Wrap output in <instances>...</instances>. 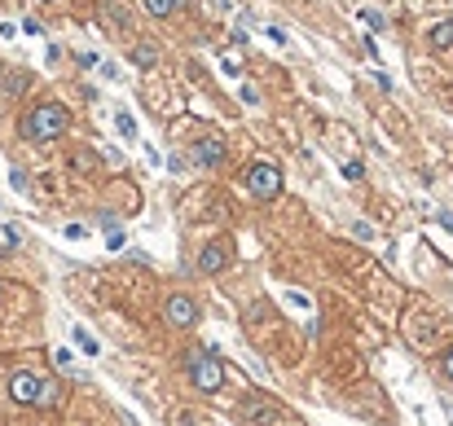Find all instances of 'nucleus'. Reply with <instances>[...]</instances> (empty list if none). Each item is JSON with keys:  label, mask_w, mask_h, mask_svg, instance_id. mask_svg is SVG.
Returning a JSON list of instances; mask_svg holds the SVG:
<instances>
[{"label": "nucleus", "mask_w": 453, "mask_h": 426, "mask_svg": "<svg viewBox=\"0 0 453 426\" xmlns=\"http://www.w3.org/2000/svg\"><path fill=\"white\" fill-rule=\"evenodd\" d=\"M115 128H119V136H128V141L137 136V119H133L128 110H119V114H115Z\"/></svg>", "instance_id": "15"}, {"label": "nucleus", "mask_w": 453, "mask_h": 426, "mask_svg": "<svg viewBox=\"0 0 453 426\" xmlns=\"http://www.w3.org/2000/svg\"><path fill=\"white\" fill-rule=\"evenodd\" d=\"M352 233H356V238H361V242H369V238H374V229H369L365 220H356V224H352Z\"/></svg>", "instance_id": "21"}, {"label": "nucleus", "mask_w": 453, "mask_h": 426, "mask_svg": "<svg viewBox=\"0 0 453 426\" xmlns=\"http://www.w3.org/2000/svg\"><path fill=\"white\" fill-rule=\"evenodd\" d=\"M133 62L141 70H154L159 66V49H154V44H133Z\"/></svg>", "instance_id": "12"}, {"label": "nucleus", "mask_w": 453, "mask_h": 426, "mask_svg": "<svg viewBox=\"0 0 453 426\" xmlns=\"http://www.w3.org/2000/svg\"><path fill=\"white\" fill-rule=\"evenodd\" d=\"M53 361L62 365V369H70V365H75V361H70V352H66V347H57V352H53Z\"/></svg>", "instance_id": "24"}, {"label": "nucleus", "mask_w": 453, "mask_h": 426, "mask_svg": "<svg viewBox=\"0 0 453 426\" xmlns=\"http://www.w3.org/2000/svg\"><path fill=\"white\" fill-rule=\"evenodd\" d=\"M405 334L418 343V347H436V343L449 334V325L440 321V316H432V312H414L409 321H405Z\"/></svg>", "instance_id": "4"}, {"label": "nucleus", "mask_w": 453, "mask_h": 426, "mask_svg": "<svg viewBox=\"0 0 453 426\" xmlns=\"http://www.w3.org/2000/svg\"><path fill=\"white\" fill-rule=\"evenodd\" d=\"M0 238H5V246H18L22 238H18V229H14V224H5V233H0Z\"/></svg>", "instance_id": "23"}, {"label": "nucleus", "mask_w": 453, "mask_h": 426, "mask_svg": "<svg viewBox=\"0 0 453 426\" xmlns=\"http://www.w3.org/2000/svg\"><path fill=\"white\" fill-rule=\"evenodd\" d=\"M163 316H168V325L189 329V325L198 321V303L189 299V294H168V303H163Z\"/></svg>", "instance_id": "5"}, {"label": "nucleus", "mask_w": 453, "mask_h": 426, "mask_svg": "<svg viewBox=\"0 0 453 426\" xmlns=\"http://www.w3.org/2000/svg\"><path fill=\"white\" fill-rule=\"evenodd\" d=\"M106 18H110V22H115L119 31H128V27H133V22H128V14H124V9L115 5V0H106Z\"/></svg>", "instance_id": "16"}, {"label": "nucleus", "mask_w": 453, "mask_h": 426, "mask_svg": "<svg viewBox=\"0 0 453 426\" xmlns=\"http://www.w3.org/2000/svg\"><path fill=\"white\" fill-rule=\"evenodd\" d=\"M361 22L374 27V31H383V14H374V9H361Z\"/></svg>", "instance_id": "18"}, {"label": "nucleus", "mask_w": 453, "mask_h": 426, "mask_svg": "<svg viewBox=\"0 0 453 426\" xmlns=\"http://www.w3.org/2000/svg\"><path fill=\"white\" fill-rule=\"evenodd\" d=\"M189 154H194L198 168H220V163H224V141L207 132V136H198V141H194V150H189Z\"/></svg>", "instance_id": "7"}, {"label": "nucleus", "mask_w": 453, "mask_h": 426, "mask_svg": "<svg viewBox=\"0 0 453 426\" xmlns=\"http://www.w3.org/2000/svg\"><path fill=\"white\" fill-rule=\"evenodd\" d=\"M445 374L453 378V347H449V361H445Z\"/></svg>", "instance_id": "29"}, {"label": "nucleus", "mask_w": 453, "mask_h": 426, "mask_svg": "<svg viewBox=\"0 0 453 426\" xmlns=\"http://www.w3.org/2000/svg\"><path fill=\"white\" fill-rule=\"evenodd\" d=\"M286 303H291V307H313V303H308V299H304V294H295V290H291V294H286Z\"/></svg>", "instance_id": "27"}, {"label": "nucleus", "mask_w": 453, "mask_h": 426, "mask_svg": "<svg viewBox=\"0 0 453 426\" xmlns=\"http://www.w3.org/2000/svg\"><path fill=\"white\" fill-rule=\"evenodd\" d=\"M247 189L260 198V203H273V198L282 194V172H278V163H251L247 168Z\"/></svg>", "instance_id": "3"}, {"label": "nucleus", "mask_w": 453, "mask_h": 426, "mask_svg": "<svg viewBox=\"0 0 453 426\" xmlns=\"http://www.w3.org/2000/svg\"><path fill=\"white\" fill-rule=\"evenodd\" d=\"M9 185H14L18 194H22V189H27V176H22V172H9Z\"/></svg>", "instance_id": "25"}, {"label": "nucleus", "mask_w": 453, "mask_h": 426, "mask_svg": "<svg viewBox=\"0 0 453 426\" xmlns=\"http://www.w3.org/2000/svg\"><path fill=\"white\" fill-rule=\"evenodd\" d=\"M22 31H27V35H40L44 27H40V22H35V18H22Z\"/></svg>", "instance_id": "26"}, {"label": "nucleus", "mask_w": 453, "mask_h": 426, "mask_svg": "<svg viewBox=\"0 0 453 426\" xmlns=\"http://www.w3.org/2000/svg\"><path fill=\"white\" fill-rule=\"evenodd\" d=\"M440 224H445V229L453 233V216H449V211H440Z\"/></svg>", "instance_id": "28"}, {"label": "nucleus", "mask_w": 453, "mask_h": 426, "mask_svg": "<svg viewBox=\"0 0 453 426\" xmlns=\"http://www.w3.org/2000/svg\"><path fill=\"white\" fill-rule=\"evenodd\" d=\"M185 369H189V378H194L198 392H220L224 369H220V361H216V352H211V347H194L185 356Z\"/></svg>", "instance_id": "2"}, {"label": "nucleus", "mask_w": 453, "mask_h": 426, "mask_svg": "<svg viewBox=\"0 0 453 426\" xmlns=\"http://www.w3.org/2000/svg\"><path fill=\"white\" fill-rule=\"evenodd\" d=\"M70 128V114H66V105H57V101H44V105H35V110L22 119V136L27 141H57Z\"/></svg>", "instance_id": "1"}, {"label": "nucleus", "mask_w": 453, "mask_h": 426, "mask_svg": "<svg viewBox=\"0 0 453 426\" xmlns=\"http://www.w3.org/2000/svg\"><path fill=\"white\" fill-rule=\"evenodd\" d=\"M343 176H348V181H361V176H365V168H361V159H352V163H343Z\"/></svg>", "instance_id": "19"}, {"label": "nucleus", "mask_w": 453, "mask_h": 426, "mask_svg": "<svg viewBox=\"0 0 453 426\" xmlns=\"http://www.w3.org/2000/svg\"><path fill=\"white\" fill-rule=\"evenodd\" d=\"M278 405H264V400H247V422L251 426H273L278 422Z\"/></svg>", "instance_id": "9"}, {"label": "nucleus", "mask_w": 453, "mask_h": 426, "mask_svg": "<svg viewBox=\"0 0 453 426\" xmlns=\"http://www.w3.org/2000/svg\"><path fill=\"white\" fill-rule=\"evenodd\" d=\"M0 79H5V62H0Z\"/></svg>", "instance_id": "30"}, {"label": "nucleus", "mask_w": 453, "mask_h": 426, "mask_svg": "<svg viewBox=\"0 0 453 426\" xmlns=\"http://www.w3.org/2000/svg\"><path fill=\"white\" fill-rule=\"evenodd\" d=\"M224 264H229V251H224L220 242H207V246H202V255H198V273H220Z\"/></svg>", "instance_id": "8"}, {"label": "nucleus", "mask_w": 453, "mask_h": 426, "mask_svg": "<svg viewBox=\"0 0 453 426\" xmlns=\"http://www.w3.org/2000/svg\"><path fill=\"white\" fill-rule=\"evenodd\" d=\"M40 387H44V378L31 374V369L9 374V396H14L18 405H35V400H40Z\"/></svg>", "instance_id": "6"}, {"label": "nucleus", "mask_w": 453, "mask_h": 426, "mask_svg": "<svg viewBox=\"0 0 453 426\" xmlns=\"http://www.w3.org/2000/svg\"><path fill=\"white\" fill-rule=\"evenodd\" d=\"M70 338H75V343H79V352H88V356H97V352H102V343L93 338L84 325H75V329H70Z\"/></svg>", "instance_id": "14"}, {"label": "nucleus", "mask_w": 453, "mask_h": 426, "mask_svg": "<svg viewBox=\"0 0 453 426\" xmlns=\"http://www.w3.org/2000/svg\"><path fill=\"white\" fill-rule=\"evenodd\" d=\"M110 251H124V229H110V238H106Z\"/></svg>", "instance_id": "22"}, {"label": "nucleus", "mask_w": 453, "mask_h": 426, "mask_svg": "<svg viewBox=\"0 0 453 426\" xmlns=\"http://www.w3.org/2000/svg\"><path fill=\"white\" fill-rule=\"evenodd\" d=\"M427 44H432L436 53H445V49H453V22H436L432 31H427Z\"/></svg>", "instance_id": "11"}, {"label": "nucleus", "mask_w": 453, "mask_h": 426, "mask_svg": "<svg viewBox=\"0 0 453 426\" xmlns=\"http://www.w3.org/2000/svg\"><path fill=\"white\" fill-rule=\"evenodd\" d=\"M181 5H185V0H146V14L150 18H172Z\"/></svg>", "instance_id": "13"}, {"label": "nucleus", "mask_w": 453, "mask_h": 426, "mask_svg": "<svg viewBox=\"0 0 453 426\" xmlns=\"http://www.w3.org/2000/svg\"><path fill=\"white\" fill-rule=\"evenodd\" d=\"M238 92H242V101H247V105H260V88H256V84H242Z\"/></svg>", "instance_id": "20"}, {"label": "nucleus", "mask_w": 453, "mask_h": 426, "mask_svg": "<svg viewBox=\"0 0 453 426\" xmlns=\"http://www.w3.org/2000/svg\"><path fill=\"white\" fill-rule=\"evenodd\" d=\"M0 88H5L9 97H22V92L31 88V75H27V70H9V66H5V79H0Z\"/></svg>", "instance_id": "10"}, {"label": "nucleus", "mask_w": 453, "mask_h": 426, "mask_svg": "<svg viewBox=\"0 0 453 426\" xmlns=\"http://www.w3.org/2000/svg\"><path fill=\"white\" fill-rule=\"evenodd\" d=\"M70 163H75V172H93V168H97V159H93L88 150H79V154H75Z\"/></svg>", "instance_id": "17"}]
</instances>
